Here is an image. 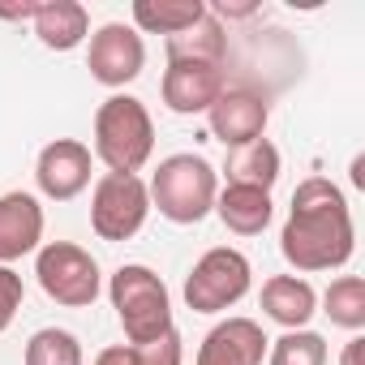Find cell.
<instances>
[{
    "label": "cell",
    "instance_id": "6da1fadb",
    "mask_svg": "<svg viewBox=\"0 0 365 365\" xmlns=\"http://www.w3.org/2000/svg\"><path fill=\"white\" fill-rule=\"evenodd\" d=\"M279 250L297 271H339L356 250L352 207L344 190L327 176H305L292 190L288 224L279 232Z\"/></svg>",
    "mask_w": 365,
    "mask_h": 365
},
{
    "label": "cell",
    "instance_id": "7a4b0ae2",
    "mask_svg": "<svg viewBox=\"0 0 365 365\" xmlns=\"http://www.w3.org/2000/svg\"><path fill=\"white\" fill-rule=\"evenodd\" d=\"M150 207H159L163 220L172 224H202L215 211V194H220V172L194 155V150H180L168 155L159 163V172L150 176Z\"/></svg>",
    "mask_w": 365,
    "mask_h": 365
},
{
    "label": "cell",
    "instance_id": "3957f363",
    "mask_svg": "<svg viewBox=\"0 0 365 365\" xmlns=\"http://www.w3.org/2000/svg\"><path fill=\"white\" fill-rule=\"evenodd\" d=\"M95 155L108 163V172L138 176L142 163L155 155V120L142 99L133 95H108L95 112Z\"/></svg>",
    "mask_w": 365,
    "mask_h": 365
},
{
    "label": "cell",
    "instance_id": "277c9868",
    "mask_svg": "<svg viewBox=\"0 0 365 365\" xmlns=\"http://www.w3.org/2000/svg\"><path fill=\"white\" fill-rule=\"evenodd\" d=\"M108 297H112V309L125 327L129 348L150 344L163 331H172V297H168V284L150 267H142V262L116 267V275L108 284Z\"/></svg>",
    "mask_w": 365,
    "mask_h": 365
},
{
    "label": "cell",
    "instance_id": "5b68a950",
    "mask_svg": "<svg viewBox=\"0 0 365 365\" xmlns=\"http://www.w3.org/2000/svg\"><path fill=\"white\" fill-rule=\"evenodd\" d=\"M35 275H39V288L65 305V309H86L99 301V288H103V275H99V262L73 245V241H48L35 250Z\"/></svg>",
    "mask_w": 365,
    "mask_h": 365
},
{
    "label": "cell",
    "instance_id": "8992f818",
    "mask_svg": "<svg viewBox=\"0 0 365 365\" xmlns=\"http://www.w3.org/2000/svg\"><path fill=\"white\" fill-rule=\"evenodd\" d=\"M150 215V190L142 176H129V172H103L91 190V228L99 241L116 245V241H129L142 232Z\"/></svg>",
    "mask_w": 365,
    "mask_h": 365
},
{
    "label": "cell",
    "instance_id": "52a82bcc",
    "mask_svg": "<svg viewBox=\"0 0 365 365\" xmlns=\"http://www.w3.org/2000/svg\"><path fill=\"white\" fill-rule=\"evenodd\" d=\"M250 284H254L250 258L232 245H215L185 275V305L194 314H224L228 305H237L250 292Z\"/></svg>",
    "mask_w": 365,
    "mask_h": 365
},
{
    "label": "cell",
    "instance_id": "ba28073f",
    "mask_svg": "<svg viewBox=\"0 0 365 365\" xmlns=\"http://www.w3.org/2000/svg\"><path fill=\"white\" fill-rule=\"evenodd\" d=\"M146 65V43L133 26L125 22H108L91 35V52H86V69L99 86H125L142 73Z\"/></svg>",
    "mask_w": 365,
    "mask_h": 365
},
{
    "label": "cell",
    "instance_id": "9c48e42d",
    "mask_svg": "<svg viewBox=\"0 0 365 365\" xmlns=\"http://www.w3.org/2000/svg\"><path fill=\"white\" fill-rule=\"evenodd\" d=\"M35 180L39 194L52 202H73L91 185V146L78 138H56L39 150L35 159Z\"/></svg>",
    "mask_w": 365,
    "mask_h": 365
},
{
    "label": "cell",
    "instance_id": "30bf717a",
    "mask_svg": "<svg viewBox=\"0 0 365 365\" xmlns=\"http://www.w3.org/2000/svg\"><path fill=\"white\" fill-rule=\"evenodd\" d=\"M267 120H271V103L254 91H241V86H224V95L207 108L211 138H220L228 150L258 142L267 133Z\"/></svg>",
    "mask_w": 365,
    "mask_h": 365
},
{
    "label": "cell",
    "instance_id": "8fae6325",
    "mask_svg": "<svg viewBox=\"0 0 365 365\" xmlns=\"http://www.w3.org/2000/svg\"><path fill=\"white\" fill-rule=\"evenodd\" d=\"M224 69L220 65H190V61H168L159 95L168 103V112L176 116H198L207 112L220 95H224Z\"/></svg>",
    "mask_w": 365,
    "mask_h": 365
},
{
    "label": "cell",
    "instance_id": "7c38bea8",
    "mask_svg": "<svg viewBox=\"0 0 365 365\" xmlns=\"http://www.w3.org/2000/svg\"><path fill=\"white\" fill-rule=\"evenodd\" d=\"M267 344L271 339L254 318H224L220 327L207 331L198 348V365H262Z\"/></svg>",
    "mask_w": 365,
    "mask_h": 365
},
{
    "label": "cell",
    "instance_id": "4fadbf2b",
    "mask_svg": "<svg viewBox=\"0 0 365 365\" xmlns=\"http://www.w3.org/2000/svg\"><path fill=\"white\" fill-rule=\"evenodd\" d=\"M43 241V207L35 194H0V267L35 254Z\"/></svg>",
    "mask_w": 365,
    "mask_h": 365
},
{
    "label": "cell",
    "instance_id": "5bb4252c",
    "mask_svg": "<svg viewBox=\"0 0 365 365\" xmlns=\"http://www.w3.org/2000/svg\"><path fill=\"white\" fill-rule=\"evenodd\" d=\"M262 314L284 331H301L318 314V292L301 275H271L262 284Z\"/></svg>",
    "mask_w": 365,
    "mask_h": 365
},
{
    "label": "cell",
    "instance_id": "9a60e30c",
    "mask_svg": "<svg viewBox=\"0 0 365 365\" xmlns=\"http://www.w3.org/2000/svg\"><path fill=\"white\" fill-rule=\"evenodd\" d=\"M31 26H35L43 48L73 52L91 35V14H86V5H78V0H43V5H35Z\"/></svg>",
    "mask_w": 365,
    "mask_h": 365
},
{
    "label": "cell",
    "instance_id": "2e32d148",
    "mask_svg": "<svg viewBox=\"0 0 365 365\" xmlns=\"http://www.w3.org/2000/svg\"><path fill=\"white\" fill-rule=\"evenodd\" d=\"M133 31L138 35H180V31H190L207 18V5L202 0H133Z\"/></svg>",
    "mask_w": 365,
    "mask_h": 365
},
{
    "label": "cell",
    "instance_id": "e0dca14e",
    "mask_svg": "<svg viewBox=\"0 0 365 365\" xmlns=\"http://www.w3.org/2000/svg\"><path fill=\"white\" fill-rule=\"evenodd\" d=\"M215 215L224 220L228 232H237V237H258V232L271 224L275 207H271V194H267V190L228 185V190L215 194Z\"/></svg>",
    "mask_w": 365,
    "mask_h": 365
},
{
    "label": "cell",
    "instance_id": "ac0fdd59",
    "mask_svg": "<svg viewBox=\"0 0 365 365\" xmlns=\"http://www.w3.org/2000/svg\"><path fill=\"white\" fill-rule=\"evenodd\" d=\"M168 61L220 65L224 69V61H228V31H224V22L211 18V9H207V18L198 26H190V31H180V35L168 39Z\"/></svg>",
    "mask_w": 365,
    "mask_h": 365
},
{
    "label": "cell",
    "instance_id": "d6986e66",
    "mask_svg": "<svg viewBox=\"0 0 365 365\" xmlns=\"http://www.w3.org/2000/svg\"><path fill=\"white\" fill-rule=\"evenodd\" d=\"M224 176H228V185H245V190H267L271 194V185L279 180V150H275V142L258 138L250 146H237L228 155Z\"/></svg>",
    "mask_w": 365,
    "mask_h": 365
},
{
    "label": "cell",
    "instance_id": "ffe728a7",
    "mask_svg": "<svg viewBox=\"0 0 365 365\" xmlns=\"http://www.w3.org/2000/svg\"><path fill=\"white\" fill-rule=\"evenodd\" d=\"M322 314L331 318V327L361 331V327H365V279H361V275H339V279H331V288L322 292Z\"/></svg>",
    "mask_w": 365,
    "mask_h": 365
},
{
    "label": "cell",
    "instance_id": "44dd1931",
    "mask_svg": "<svg viewBox=\"0 0 365 365\" xmlns=\"http://www.w3.org/2000/svg\"><path fill=\"white\" fill-rule=\"evenodd\" d=\"M267 365H327V339L309 327L284 331L267 344Z\"/></svg>",
    "mask_w": 365,
    "mask_h": 365
},
{
    "label": "cell",
    "instance_id": "7402d4cb",
    "mask_svg": "<svg viewBox=\"0 0 365 365\" xmlns=\"http://www.w3.org/2000/svg\"><path fill=\"white\" fill-rule=\"evenodd\" d=\"M26 365H82V344L73 331L43 327L26 339Z\"/></svg>",
    "mask_w": 365,
    "mask_h": 365
},
{
    "label": "cell",
    "instance_id": "603a6c76",
    "mask_svg": "<svg viewBox=\"0 0 365 365\" xmlns=\"http://www.w3.org/2000/svg\"><path fill=\"white\" fill-rule=\"evenodd\" d=\"M133 361H138V365H180V361H185V348H180V331L172 327V331H163L159 339L138 344V348H133Z\"/></svg>",
    "mask_w": 365,
    "mask_h": 365
},
{
    "label": "cell",
    "instance_id": "cb8c5ba5",
    "mask_svg": "<svg viewBox=\"0 0 365 365\" xmlns=\"http://www.w3.org/2000/svg\"><path fill=\"white\" fill-rule=\"evenodd\" d=\"M22 297H26V284L14 267H0V335L9 331L14 314L22 309Z\"/></svg>",
    "mask_w": 365,
    "mask_h": 365
},
{
    "label": "cell",
    "instance_id": "d4e9b609",
    "mask_svg": "<svg viewBox=\"0 0 365 365\" xmlns=\"http://www.w3.org/2000/svg\"><path fill=\"white\" fill-rule=\"evenodd\" d=\"M95 365H138V361H133V348L129 344H112V348H103L95 356Z\"/></svg>",
    "mask_w": 365,
    "mask_h": 365
},
{
    "label": "cell",
    "instance_id": "484cf974",
    "mask_svg": "<svg viewBox=\"0 0 365 365\" xmlns=\"http://www.w3.org/2000/svg\"><path fill=\"white\" fill-rule=\"evenodd\" d=\"M339 365H365V339H361V335H352V339L344 344V352H339Z\"/></svg>",
    "mask_w": 365,
    "mask_h": 365
},
{
    "label": "cell",
    "instance_id": "4316f807",
    "mask_svg": "<svg viewBox=\"0 0 365 365\" xmlns=\"http://www.w3.org/2000/svg\"><path fill=\"white\" fill-rule=\"evenodd\" d=\"M258 14V5H215L211 9V18H254Z\"/></svg>",
    "mask_w": 365,
    "mask_h": 365
},
{
    "label": "cell",
    "instance_id": "83f0119b",
    "mask_svg": "<svg viewBox=\"0 0 365 365\" xmlns=\"http://www.w3.org/2000/svg\"><path fill=\"white\" fill-rule=\"evenodd\" d=\"M0 18H5V22H31L35 5H0Z\"/></svg>",
    "mask_w": 365,
    "mask_h": 365
}]
</instances>
